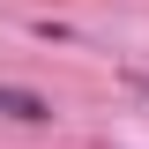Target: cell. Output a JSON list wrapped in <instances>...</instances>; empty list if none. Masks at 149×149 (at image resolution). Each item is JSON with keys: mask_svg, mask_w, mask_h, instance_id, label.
<instances>
[{"mask_svg": "<svg viewBox=\"0 0 149 149\" xmlns=\"http://www.w3.org/2000/svg\"><path fill=\"white\" fill-rule=\"evenodd\" d=\"M0 119H8V127H52L60 104L45 90H30V82H0Z\"/></svg>", "mask_w": 149, "mask_h": 149, "instance_id": "obj_1", "label": "cell"}]
</instances>
